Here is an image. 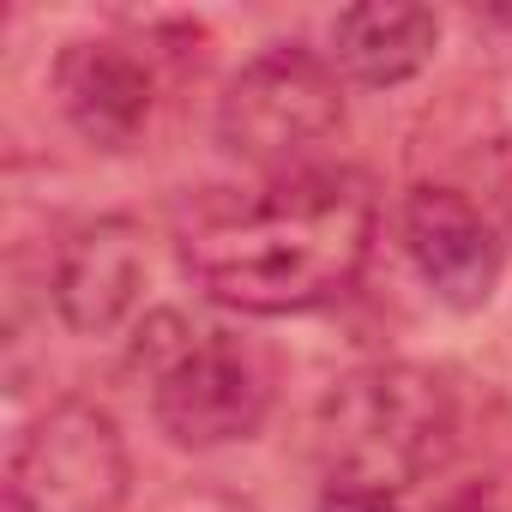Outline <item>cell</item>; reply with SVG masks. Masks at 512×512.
Returning a JSON list of instances; mask_svg holds the SVG:
<instances>
[{
	"label": "cell",
	"instance_id": "cell-1",
	"mask_svg": "<svg viewBox=\"0 0 512 512\" xmlns=\"http://www.w3.org/2000/svg\"><path fill=\"white\" fill-rule=\"evenodd\" d=\"M380 205L350 169L278 175L260 193L199 205L181 223L187 278L253 320L314 314L362 278L374 253Z\"/></svg>",
	"mask_w": 512,
	"mask_h": 512
},
{
	"label": "cell",
	"instance_id": "cell-2",
	"mask_svg": "<svg viewBox=\"0 0 512 512\" xmlns=\"http://www.w3.org/2000/svg\"><path fill=\"white\" fill-rule=\"evenodd\" d=\"M458 440V398L434 368L368 362L314 404V458L326 482L404 494L428 482Z\"/></svg>",
	"mask_w": 512,
	"mask_h": 512
},
{
	"label": "cell",
	"instance_id": "cell-3",
	"mask_svg": "<svg viewBox=\"0 0 512 512\" xmlns=\"http://www.w3.org/2000/svg\"><path fill=\"white\" fill-rule=\"evenodd\" d=\"M127 368L145 380L157 428L187 452L253 440L278 398L272 356L253 338L223 332V326H193L169 308L139 320Z\"/></svg>",
	"mask_w": 512,
	"mask_h": 512
},
{
	"label": "cell",
	"instance_id": "cell-4",
	"mask_svg": "<svg viewBox=\"0 0 512 512\" xmlns=\"http://www.w3.org/2000/svg\"><path fill=\"white\" fill-rule=\"evenodd\" d=\"M338 127H344V79L308 43H272L253 61H241L211 115L217 145L272 181L302 175L308 157Z\"/></svg>",
	"mask_w": 512,
	"mask_h": 512
},
{
	"label": "cell",
	"instance_id": "cell-5",
	"mask_svg": "<svg viewBox=\"0 0 512 512\" xmlns=\"http://www.w3.org/2000/svg\"><path fill=\"white\" fill-rule=\"evenodd\" d=\"M133 458L121 422L91 398L49 404L7 458V512H121Z\"/></svg>",
	"mask_w": 512,
	"mask_h": 512
},
{
	"label": "cell",
	"instance_id": "cell-6",
	"mask_svg": "<svg viewBox=\"0 0 512 512\" xmlns=\"http://www.w3.org/2000/svg\"><path fill=\"white\" fill-rule=\"evenodd\" d=\"M398 247L416 272V284L452 308L476 314L494 302L506 278V223L488 199L452 181H416L398 205Z\"/></svg>",
	"mask_w": 512,
	"mask_h": 512
},
{
	"label": "cell",
	"instance_id": "cell-7",
	"mask_svg": "<svg viewBox=\"0 0 512 512\" xmlns=\"http://www.w3.org/2000/svg\"><path fill=\"white\" fill-rule=\"evenodd\" d=\"M55 103L67 115V127L91 145V151H133L151 133L157 115V67L145 49L121 43V37H73L55 55Z\"/></svg>",
	"mask_w": 512,
	"mask_h": 512
},
{
	"label": "cell",
	"instance_id": "cell-8",
	"mask_svg": "<svg viewBox=\"0 0 512 512\" xmlns=\"http://www.w3.org/2000/svg\"><path fill=\"white\" fill-rule=\"evenodd\" d=\"M49 296L67 332L115 338L145 296V235L133 217H91L55 247Z\"/></svg>",
	"mask_w": 512,
	"mask_h": 512
},
{
	"label": "cell",
	"instance_id": "cell-9",
	"mask_svg": "<svg viewBox=\"0 0 512 512\" xmlns=\"http://www.w3.org/2000/svg\"><path fill=\"white\" fill-rule=\"evenodd\" d=\"M440 49V13L428 7H350L332 19V49L326 61L338 79H356L368 91L416 79Z\"/></svg>",
	"mask_w": 512,
	"mask_h": 512
},
{
	"label": "cell",
	"instance_id": "cell-10",
	"mask_svg": "<svg viewBox=\"0 0 512 512\" xmlns=\"http://www.w3.org/2000/svg\"><path fill=\"white\" fill-rule=\"evenodd\" d=\"M434 512H512V470H476L452 482Z\"/></svg>",
	"mask_w": 512,
	"mask_h": 512
},
{
	"label": "cell",
	"instance_id": "cell-11",
	"mask_svg": "<svg viewBox=\"0 0 512 512\" xmlns=\"http://www.w3.org/2000/svg\"><path fill=\"white\" fill-rule=\"evenodd\" d=\"M314 512H404L398 494H380V488H344V482H326L320 506Z\"/></svg>",
	"mask_w": 512,
	"mask_h": 512
},
{
	"label": "cell",
	"instance_id": "cell-12",
	"mask_svg": "<svg viewBox=\"0 0 512 512\" xmlns=\"http://www.w3.org/2000/svg\"><path fill=\"white\" fill-rule=\"evenodd\" d=\"M163 512H253V506L235 494H217V488H187V494L163 500Z\"/></svg>",
	"mask_w": 512,
	"mask_h": 512
},
{
	"label": "cell",
	"instance_id": "cell-13",
	"mask_svg": "<svg viewBox=\"0 0 512 512\" xmlns=\"http://www.w3.org/2000/svg\"><path fill=\"white\" fill-rule=\"evenodd\" d=\"M476 19H482V25H506V31H512V13H476Z\"/></svg>",
	"mask_w": 512,
	"mask_h": 512
}]
</instances>
